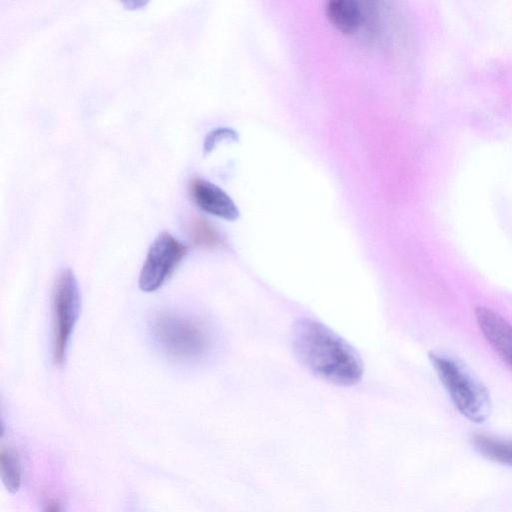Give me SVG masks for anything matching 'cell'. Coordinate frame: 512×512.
<instances>
[{
	"mask_svg": "<svg viewBox=\"0 0 512 512\" xmlns=\"http://www.w3.org/2000/svg\"><path fill=\"white\" fill-rule=\"evenodd\" d=\"M291 344L298 362L322 381L346 387L357 384L363 376L364 364L357 350L316 320H297Z\"/></svg>",
	"mask_w": 512,
	"mask_h": 512,
	"instance_id": "1",
	"label": "cell"
},
{
	"mask_svg": "<svg viewBox=\"0 0 512 512\" xmlns=\"http://www.w3.org/2000/svg\"><path fill=\"white\" fill-rule=\"evenodd\" d=\"M150 329L160 351L177 362H197L207 356L212 347L207 324L186 312L159 311L153 316Z\"/></svg>",
	"mask_w": 512,
	"mask_h": 512,
	"instance_id": "2",
	"label": "cell"
},
{
	"mask_svg": "<svg viewBox=\"0 0 512 512\" xmlns=\"http://www.w3.org/2000/svg\"><path fill=\"white\" fill-rule=\"evenodd\" d=\"M429 358L456 409L472 422H484L491 411V400L482 382L452 356L431 352Z\"/></svg>",
	"mask_w": 512,
	"mask_h": 512,
	"instance_id": "3",
	"label": "cell"
},
{
	"mask_svg": "<svg viewBox=\"0 0 512 512\" xmlns=\"http://www.w3.org/2000/svg\"><path fill=\"white\" fill-rule=\"evenodd\" d=\"M81 310L77 279L70 269L57 277L52 292V357L56 366L66 362L68 346Z\"/></svg>",
	"mask_w": 512,
	"mask_h": 512,
	"instance_id": "4",
	"label": "cell"
},
{
	"mask_svg": "<svg viewBox=\"0 0 512 512\" xmlns=\"http://www.w3.org/2000/svg\"><path fill=\"white\" fill-rule=\"evenodd\" d=\"M187 250V246L170 233H160L150 245L141 268L140 289L144 292L159 289L175 272Z\"/></svg>",
	"mask_w": 512,
	"mask_h": 512,
	"instance_id": "5",
	"label": "cell"
},
{
	"mask_svg": "<svg viewBox=\"0 0 512 512\" xmlns=\"http://www.w3.org/2000/svg\"><path fill=\"white\" fill-rule=\"evenodd\" d=\"M478 327L496 354L512 369V325L494 310L478 306L475 309Z\"/></svg>",
	"mask_w": 512,
	"mask_h": 512,
	"instance_id": "6",
	"label": "cell"
},
{
	"mask_svg": "<svg viewBox=\"0 0 512 512\" xmlns=\"http://www.w3.org/2000/svg\"><path fill=\"white\" fill-rule=\"evenodd\" d=\"M191 195L203 211L219 218L234 221L239 210L231 197L215 184L196 178L191 183Z\"/></svg>",
	"mask_w": 512,
	"mask_h": 512,
	"instance_id": "7",
	"label": "cell"
},
{
	"mask_svg": "<svg viewBox=\"0 0 512 512\" xmlns=\"http://www.w3.org/2000/svg\"><path fill=\"white\" fill-rule=\"evenodd\" d=\"M329 21L341 32L355 33L363 21V12L358 2L353 0H333L327 4Z\"/></svg>",
	"mask_w": 512,
	"mask_h": 512,
	"instance_id": "8",
	"label": "cell"
},
{
	"mask_svg": "<svg viewBox=\"0 0 512 512\" xmlns=\"http://www.w3.org/2000/svg\"><path fill=\"white\" fill-rule=\"evenodd\" d=\"M475 449L485 458L512 467V440L476 434L472 439Z\"/></svg>",
	"mask_w": 512,
	"mask_h": 512,
	"instance_id": "9",
	"label": "cell"
},
{
	"mask_svg": "<svg viewBox=\"0 0 512 512\" xmlns=\"http://www.w3.org/2000/svg\"><path fill=\"white\" fill-rule=\"evenodd\" d=\"M0 477L7 491L16 493L21 486V464L13 448L2 447L0 451Z\"/></svg>",
	"mask_w": 512,
	"mask_h": 512,
	"instance_id": "10",
	"label": "cell"
},
{
	"mask_svg": "<svg viewBox=\"0 0 512 512\" xmlns=\"http://www.w3.org/2000/svg\"><path fill=\"white\" fill-rule=\"evenodd\" d=\"M191 237L193 242L199 246H214L218 244L217 233L205 222L195 221L191 225Z\"/></svg>",
	"mask_w": 512,
	"mask_h": 512,
	"instance_id": "11",
	"label": "cell"
},
{
	"mask_svg": "<svg viewBox=\"0 0 512 512\" xmlns=\"http://www.w3.org/2000/svg\"><path fill=\"white\" fill-rule=\"evenodd\" d=\"M236 136L235 132L228 128H217L213 131H211L209 134H207L205 140H204V152L208 153L210 152L215 145L221 140L224 139H234Z\"/></svg>",
	"mask_w": 512,
	"mask_h": 512,
	"instance_id": "12",
	"label": "cell"
},
{
	"mask_svg": "<svg viewBox=\"0 0 512 512\" xmlns=\"http://www.w3.org/2000/svg\"><path fill=\"white\" fill-rule=\"evenodd\" d=\"M44 512H62L60 505L57 502H50L47 504Z\"/></svg>",
	"mask_w": 512,
	"mask_h": 512,
	"instance_id": "13",
	"label": "cell"
}]
</instances>
